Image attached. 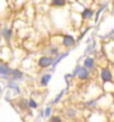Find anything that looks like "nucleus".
I'll return each mask as SVG.
<instances>
[{"label": "nucleus", "instance_id": "1", "mask_svg": "<svg viewBox=\"0 0 114 122\" xmlns=\"http://www.w3.org/2000/svg\"><path fill=\"white\" fill-rule=\"evenodd\" d=\"M53 62V57L52 56H43V57H41L39 60H38V65H39V67H47L49 66Z\"/></svg>", "mask_w": 114, "mask_h": 122}, {"label": "nucleus", "instance_id": "2", "mask_svg": "<svg viewBox=\"0 0 114 122\" xmlns=\"http://www.w3.org/2000/svg\"><path fill=\"white\" fill-rule=\"evenodd\" d=\"M101 79H103V81H104V83L112 81V80H113L112 72H110L108 69H103V70H101Z\"/></svg>", "mask_w": 114, "mask_h": 122}, {"label": "nucleus", "instance_id": "3", "mask_svg": "<svg viewBox=\"0 0 114 122\" xmlns=\"http://www.w3.org/2000/svg\"><path fill=\"white\" fill-rule=\"evenodd\" d=\"M10 72H11V69H9L8 65L0 62V75L1 76H8V78H9Z\"/></svg>", "mask_w": 114, "mask_h": 122}, {"label": "nucleus", "instance_id": "4", "mask_svg": "<svg viewBox=\"0 0 114 122\" xmlns=\"http://www.w3.org/2000/svg\"><path fill=\"white\" fill-rule=\"evenodd\" d=\"M77 74H79V79L81 80H86L87 76H89L86 67H77Z\"/></svg>", "mask_w": 114, "mask_h": 122}, {"label": "nucleus", "instance_id": "5", "mask_svg": "<svg viewBox=\"0 0 114 122\" xmlns=\"http://www.w3.org/2000/svg\"><path fill=\"white\" fill-rule=\"evenodd\" d=\"M9 78H10V80H19L23 78V72H20L19 70H11Z\"/></svg>", "mask_w": 114, "mask_h": 122}, {"label": "nucleus", "instance_id": "6", "mask_svg": "<svg viewBox=\"0 0 114 122\" xmlns=\"http://www.w3.org/2000/svg\"><path fill=\"white\" fill-rule=\"evenodd\" d=\"M75 45V40L71 36H65L63 37V46L65 47H72Z\"/></svg>", "mask_w": 114, "mask_h": 122}, {"label": "nucleus", "instance_id": "7", "mask_svg": "<svg viewBox=\"0 0 114 122\" xmlns=\"http://www.w3.org/2000/svg\"><path fill=\"white\" fill-rule=\"evenodd\" d=\"M84 65H85L84 67H86L87 70H94V67H95L94 59H93V57H87V59L85 60V62H84Z\"/></svg>", "mask_w": 114, "mask_h": 122}, {"label": "nucleus", "instance_id": "8", "mask_svg": "<svg viewBox=\"0 0 114 122\" xmlns=\"http://www.w3.org/2000/svg\"><path fill=\"white\" fill-rule=\"evenodd\" d=\"M49 80H51V74H47V75H44L43 78H42V80H41V85H42V86L47 85Z\"/></svg>", "mask_w": 114, "mask_h": 122}, {"label": "nucleus", "instance_id": "9", "mask_svg": "<svg viewBox=\"0 0 114 122\" xmlns=\"http://www.w3.org/2000/svg\"><path fill=\"white\" fill-rule=\"evenodd\" d=\"M93 17V10H90V9H86V10H84L82 11V18L84 19H89Z\"/></svg>", "mask_w": 114, "mask_h": 122}, {"label": "nucleus", "instance_id": "10", "mask_svg": "<svg viewBox=\"0 0 114 122\" xmlns=\"http://www.w3.org/2000/svg\"><path fill=\"white\" fill-rule=\"evenodd\" d=\"M66 4V0H52L53 6H63Z\"/></svg>", "mask_w": 114, "mask_h": 122}, {"label": "nucleus", "instance_id": "11", "mask_svg": "<svg viewBox=\"0 0 114 122\" xmlns=\"http://www.w3.org/2000/svg\"><path fill=\"white\" fill-rule=\"evenodd\" d=\"M4 36H5L6 40H9L10 36H11V30L10 29H5V30H4Z\"/></svg>", "mask_w": 114, "mask_h": 122}, {"label": "nucleus", "instance_id": "12", "mask_svg": "<svg viewBox=\"0 0 114 122\" xmlns=\"http://www.w3.org/2000/svg\"><path fill=\"white\" fill-rule=\"evenodd\" d=\"M28 104H29V107H32V108H36L37 107V103L33 101V99H30V101L28 102Z\"/></svg>", "mask_w": 114, "mask_h": 122}, {"label": "nucleus", "instance_id": "13", "mask_svg": "<svg viewBox=\"0 0 114 122\" xmlns=\"http://www.w3.org/2000/svg\"><path fill=\"white\" fill-rule=\"evenodd\" d=\"M49 122H62V121H61V118H60V117L55 116V117H52V118H51V121H49Z\"/></svg>", "mask_w": 114, "mask_h": 122}, {"label": "nucleus", "instance_id": "14", "mask_svg": "<svg viewBox=\"0 0 114 122\" xmlns=\"http://www.w3.org/2000/svg\"><path fill=\"white\" fill-rule=\"evenodd\" d=\"M49 111H51V108H47V111H46V116H48V114H49Z\"/></svg>", "mask_w": 114, "mask_h": 122}]
</instances>
